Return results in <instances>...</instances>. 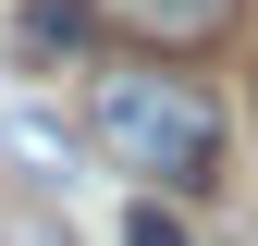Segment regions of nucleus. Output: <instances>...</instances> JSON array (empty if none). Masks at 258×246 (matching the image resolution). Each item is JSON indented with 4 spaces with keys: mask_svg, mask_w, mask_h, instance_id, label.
I'll return each mask as SVG.
<instances>
[{
    "mask_svg": "<svg viewBox=\"0 0 258 246\" xmlns=\"http://www.w3.org/2000/svg\"><path fill=\"white\" fill-rule=\"evenodd\" d=\"M86 136H99L123 172H148L160 197H209L221 184V99L197 74H172V49L86 61Z\"/></svg>",
    "mask_w": 258,
    "mask_h": 246,
    "instance_id": "1",
    "label": "nucleus"
},
{
    "mask_svg": "<svg viewBox=\"0 0 258 246\" xmlns=\"http://www.w3.org/2000/svg\"><path fill=\"white\" fill-rule=\"evenodd\" d=\"M111 25H123V37H136V49H209V37H234V25H246V0H111Z\"/></svg>",
    "mask_w": 258,
    "mask_h": 246,
    "instance_id": "2",
    "label": "nucleus"
},
{
    "mask_svg": "<svg viewBox=\"0 0 258 246\" xmlns=\"http://www.w3.org/2000/svg\"><path fill=\"white\" fill-rule=\"evenodd\" d=\"M99 25H111V0H25L13 49L25 61H99Z\"/></svg>",
    "mask_w": 258,
    "mask_h": 246,
    "instance_id": "3",
    "label": "nucleus"
},
{
    "mask_svg": "<svg viewBox=\"0 0 258 246\" xmlns=\"http://www.w3.org/2000/svg\"><path fill=\"white\" fill-rule=\"evenodd\" d=\"M0 148H25V160H37V184H61V172H74V148H61L37 111H25V123H0Z\"/></svg>",
    "mask_w": 258,
    "mask_h": 246,
    "instance_id": "4",
    "label": "nucleus"
},
{
    "mask_svg": "<svg viewBox=\"0 0 258 246\" xmlns=\"http://www.w3.org/2000/svg\"><path fill=\"white\" fill-rule=\"evenodd\" d=\"M123 246H197V234H184L172 197H136V209H123Z\"/></svg>",
    "mask_w": 258,
    "mask_h": 246,
    "instance_id": "5",
    "label": "nucleus"
},
{
    "mask_svg": "<svg viewBox=\"0 0 258 246\" xmlns=\"http://www.w3.org/2000/svg\"><path fill=\"white\" fill-rule=\"evenodd\" d=\"M0 246H61V222H49V209H13V222H0Z\"/></svg>",
    "mask_w": 258,
    "mask_h": 246,
    "instance_id": "6",
    "label": "nucleus"
}]
</instances>
